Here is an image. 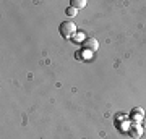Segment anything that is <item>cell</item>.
Segmentation results:
<instances>
[{"mask_svg": "<svg viewBox=\"0 0 146 139\" xmlns=\"http://www.w3.org/2000/svg\"><path fill=\"white\" fill-rule=\"evenodd\" d=\"M58 31H60V36H62L63 39H70V37H73V34L76 32V26H75V23H72V21H63L62 24H60V28H58Z\"/></svg>", "mask_w": 146, "mask_h": 139, "instance_id": "obj_1", "label": "cell"}, {"mask_svg": "<svg viewBox=\"0 0 146 139\" xmlns=\"http://www.w3.org/2000/svg\"><path fill=\"white\" fill-rule=\"evenodd\" d=\"M81 49L86 52H96L99 49V42L96 41L94 37H86L83 42H81Z\"/></svg>", "mask_w": 146, "mask_h": 139, "instance_id": "obj_2", "label": "cell"}, {"mask_svg": "<svg viewBox=\"0 0 146 139\" xmlns=\"http://www.w3.org/2000/svg\"><path fill=\"white\" fill-rule=\"evenodd\" d=\"M130 134L133 136V139L141 138V134H143V128H140V126H136V128H131V129H130Z\"/></svg>", "mask_w": 146, "mask_h": 139, "instance_id": "obj_3", "label": "cell"}, {"mask_svg": "<svg viewBox=\"0 0 146 139\" xmlns=\"http://www.w3.org/2000/svg\"><path fill=\"white\" fill-rule=\"evenodd\" d=\"M65 13H67L68 16H76V13H78V10H76V8H73V7H68L67 10H65Z\"/></svg>", "mask_w": 146, "mask_h": 139, "instance_id": "obj_5", "label": "cell"}, {"mask_svg": "<svg viewBox=\"0 0 146 139\" xmlns=\"http://www.w3.org/2000/svg\"><path fill=\"white\" fill-rule=\"evenodd\" d=\"M131 113H138L140 117H143V108H135V110H133Z\"/></svg>", "mask_w": 146, "mask_h": 139, "instance_id": "obj_6", "label": "cell"}, {"mask_svg": "<svg viewBox=\"0 0 146 139\" xmlns=\"http://www.w3.org/2000/svg\"><path fill=\"white\" fill-rule=\"evenodd\" d=\"M84 5H86V2H84V0H72V2H70V7H73V8H76V10H80V8H83Z\"/></svg>", "mask_w": 146, "mask_h": 139, "instance_id": "obj_4", "label": "cell"}]
</instances>
